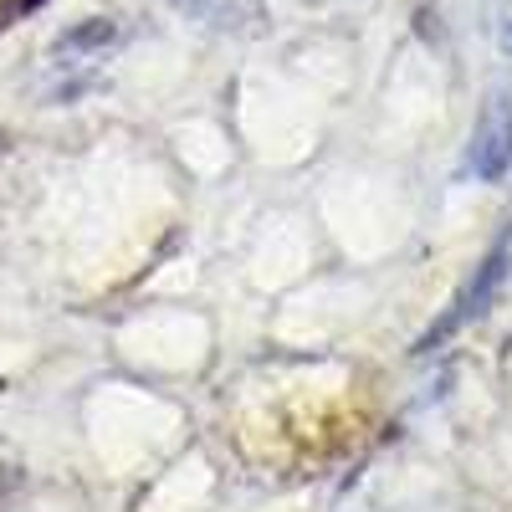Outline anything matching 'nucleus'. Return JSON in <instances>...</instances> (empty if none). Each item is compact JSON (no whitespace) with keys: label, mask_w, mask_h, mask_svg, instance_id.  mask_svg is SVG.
I'll return each mask as SVG.
<instances>
[{"label":"nucleus","mask_w":512,"mask_h":512,"mask_svg":"<svg viewBox=\"0 0 512 512\" xmlns=\"http://www.w3.org/2000/svg\"><path fill=\"white\" fill-rule=\"evenodd\" d=\"M113 41V26L108 21H93V26H82L72 36H62V52H77V47H108Z\"/></svg>","instance_id":"obj_3"},{"label":"nucleus","mask_w":512,"mask_h":512,"mask_svg":"<svg viewBox=\"0 0 512 512\" xmlns=\"http://www.w3.org/2000/svg\"><path fill=\"white\" fill-rule=\"evenodd\" d=\"M466 169L477 180H502L512 169V93L497 88L482 113H477V128H472V154H466Z\"/></svg>","instance_id":"obj_1"},{"label":"nucleus","mask_w":512,"mask_h":512,"mask_svg":"<svg viewBox=\"0 0 512 512\" xmlns=\"http://www.w3.org/2000/svg\"><path fill=\"white\" fill-rule=\"evenodd\" d=\"M502 277H507V246H497L492 256H487V262H482V282H472V287H466L461 297H456V308H451V318L431 333V338H425V349H431L436 344V338H446L451 328H461L466 318H477V313H487V303H492V292L502 287Z\"/></svg>","instance_id":"obj_2"}]
</instances>
